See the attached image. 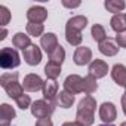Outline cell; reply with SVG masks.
Instances as JSON below:
<instances>
[{"instance_id":"obj_1","label":"cell","mask_w":126,"mask_h":126,"mask_svg":"<svg viewBox=\"0 0 126 126\" xmlns=\"http://www.w3.org/2000/svg\"><path fill=\"white\" fill-rule=\"evenodd\" d=\"M95 108H96V99L91 95H86L79 102L76 122L82 123L83 126H92L95 122Z\"/></svg>"},{"instance_id":"obj_2","label":"cell","mask_w":126,"mask_h":126,"mask_svg":"<svg viewBox=\"0 0 126 126\" xmlns=\"http://www.w3.org/2000/svg\"><path fill=\"white\" fill-rule=\"evenodd\" d=\"M0 85L6 91L8 96L16 99L24 95V88L18 82V73H3L0 76Z\"/></svg>"},{"instance_id":"obj_3","label":"cell","mask_w":126,"mask_h":126,"mask_svg":"<svg viewBox=\"0 0 126 126\" xmlns=\"http://www.w3.org/2000/svg\"><path fill=\"white\" fill-rule=\"evenodd\" d=\"M21 59H19V53L16 52V49L14 47H2L0 50V67L3 70H12L19 67Z\"/></svg>"},{"instance_id":"obj_4","label":"cell","mask_w":126,"mask_h":126,"mask_svg":"<svg viewBox=\"0 0 126 126\" xmlns=\"http://www.w3.org/2000/svg\"><path fill=\"white\" fill-rule=\"evenodd\" d=\"M30 110H31V114L36 119H47L53 114L55 104L50 102V101H46V99H37L31 104Z\"/></svg>"},{"instance_id":"obj_5","label":"cell","mask_w":126,"mask_h":126,"mask_svg":"<svg viewBox=\"0 0 126 126\" xmlns=\"http://www.w3.org/2000/svg\"><path fill=\"white\" fill-rule=\"evenodd\" d=\"M99 119L104 125H111L117 119V108L113 102H102L99 107Z\"/></svg>"},{"instance_id":"obj_6","label":"cell","mask_w":126,"mask_h":126,"mask_svg":"<svg viewBox=\"0 0 126 126\" xmlns=\"http://www.w3.org/2000/svg\"><path fill=\"white\" fill-rule=\"evenodd\" d=\"M64 91L76 95V94H80L83 92V79L77 74H70L65 77L64 80Z\"/></svg>"},{"instance_id":"obj_7","label":"cell","mask_w":126,"mask_h":126,"mask_svg":"<svg viewBox=\"0 0 126 126\" xmlns=\"http://www.w3.org/2000/svg\"><path fill=\"white\" fill-rule=\"evenodd\" d=\"M73 61L76 65H88L94 61L92 59V50L88 47V46H79L76 50H74V55H73Z\"/></svg>"},{"instance_id":"obj_8","label":"cell","mask_w":126,"mask_h":126,"mask_svg":"<svg viewBox=\"0 0 126 126\" xmlns=\"http://www.w3.org/2000/svg\"><path fill=\"white\" fill-rule=\"evenodd\" d=\"M22 56L28 65H39L42 61V50L39 46L30 45L25 50H22Z\"/></svg>"},{"instance_id":"obj_9","label":"cell","mask_w":126,"mask_h":126,"mask_svg":"<svg viewBox=\"0 0 126 126\" xmlns=\"http://www.w3.org/2000/svg\"><path fill=\"white\" fill-rule=\"evenodd\" d=\"M43 85H45V82L42 80V77L39 74H33V73L27 74L22 82V88L27 92H37V91L43 89Z\"/></svg>"},{"instance_id":"obj_10","label":"cell","mask_w":126,"mask_h":126,"mask_svg":"<svg viewBox=\"0 0 126 126\" xmlns=\"http://www.w3.org/2000/svg\"><path fill=\"white\" fill-rule=\"evenodd\" d=\"M108 73V64L102 59H94L89 64V74L94 76L95 79H102Z\"/></svg>"},{"instance_id":"obj_11","label":"cell","mask_w":126,"mask_h":126,"mask_svg":"<svg viewBox=\"0 0 126 126\" xmlns=\"http://www.w3.org/2000/svg\"><path fill=\"white\" fill-rule=\"evenodd\" d=\"M47 18V11L43 6H31L27 11V19L28 22L34 24H43Z\"/></svg>"},{"instance_id":"obj_12","label":"cell","mask_w":126,"mask_h":126,"mask_svg":"<svg viewBox=\"0 0 126 126\" xmlns=\"http://www.w3.org/2000/svg\"><path fill=\"white\" fill-rule=\"evenodd\" d=\"M40 46L43 47V50L50 55L59 45H58V37L55 33H46L40 37Z\"/></svg>"},{"instance_id":"obj_13","label":"cell","mask_w":126,"mask_h":126,"mask_svg":"<svg viewBox=\"0 0 126 126\" xmlns=\"http://www.w3.org/2000/svg\"><path fill=\"white\" fill-rule=\"evenodd\" d=\"M43 96L46 101H50L55 104V98L58 95V83L56 80H52V79H46L45 80V85H43Z\"/></svg>"},{"instance_id":"obj_14","label":"cell","mask_w":126,"mask_h":126,"mask_svg":"<svg viewBox=\"0 0 126 126\" xmlns=\"http://www.w3.org/2000/svg\"><path fill=\"white\" fill-rule=\"evenodd\" d=\"M16 113L14 110L12 105L9 104H2V107H0V126H9L11 122L15 119Z\"/></svg>"},{"instance_id":"obj_15","label":"cell","mask_w":126,"mask_h":126,"mask_svg":"<svg viewBox=\"0 0 126 126\" xmlns=\"http://www.w3.org/2000/svg\"><path fill=\"white\" fill-rule=\"evenodd\" d=\"M98 49H99V52H101L102 55H105V56H114V55H117V52H119V46L116 45V40H113V39H110V37H107L104 42L98 43Z\"/></svg>"},{"instance_id":"obj_16","label":"cell","mask_w":126,"mask_h":126,"mask_svg":"<svg viewBox=\"0 0 126 126\" xmlns=\"http://www.w3.org/2000/svg\"><path fill=\"white\" fill-rule=\"evenodd\" d=\"M111 79L116 85L126 88V67L123 64H116L111 68Z\"/></svg>"},{"instance_id":"obj_17","label":"cell","mask_w":126,"mask_h":126,"mask_svg":"<svg viewBox=\"0 0 126 126\" xmlns=\"http://www.w3.org/2000/svg\"><path fill=\"white\" fill-rule=\"evenodd\" d=\"M74 95L67 92V91H61L58 92L56 98H55V105L61 107V108H70L73 104H74Z\"/></svg>"},{"instance_id":"obj_18","label":"cell","mask_w":126,"mask_h":126,"mask_svg":"<svg viewBox=\"0 0 126 126\" xmlns=\"http://www.w3.org/2000/svg\"><path fill=\"white\" fill-rule=\"evenodd\" d=\"M88 25V18L83 16V15H76L73 18H70L67 21V25H65V30H76V31H80L85 30Z\"/></svg>"},{"instance_id":"obj_19","label":"cell","mask_w":126,"mask_h":126,"mask_svg":"<svg viewBox=\"0 0 126 126\" xmlns=\"http://www.w3.org/2000/svg\"><path fill=\"white\" fill-rule=\"evenodd\" d=\"M12 45H14V47H16V49L25 50V49H27L30 45H33V43H31V40H30V36H28V34L16 33V34L12 37Z\"/></svg>"},{"instance_id":"obj_20","label":"cell","mask_w":126,"mask_h":126,"mask_svg":"<svg viewBox=\"0 0 126 126\" xmlns=\"http://www.w3.org/2000/svg\"><path fill=\"white\" fill-rule=\"evenodd\" d=\"M110 24H111V28H113L117 34L126 31V19H125V14H116V15H113Z\"/></svg>"},{"instance_id":"obj_21","label":"cell","mask_w":126,"mask_h":126,"mask_svg":"<svg viewBox=\"0 0 126 126\" xmlns=\"http://www.w3.org/2000/svg\"><path fill=\"white\" fill-rule=\"evenodd\" d=\"M104 8L107 9V12H111V14L116 15V14H120L126 8V3L123 0H105Z\"/></svg>"},{"instance_id":"obj_22","label":"cell","mask_w":126,"mask_h":126,"mask_svg":"<svg viewBox=\"0 0 126 126\" xmlns=\"http://www.w3.org/2000/svg\"><path fill=\"white\" fill-rule=\"evenodd\" d=\"M98 89V83H96V79L91 74H88L86 77H83V92L86 95H91L94 92H96Z\"/></svg>"},{"instance_id":"obj_23","label":"cell","mask_w":126,"mask_h":126,"mask_svg":"<svg viewBox=\"0 0 126 126\" xmlns=\"http://www.w3.org/2000/svg\"><path fill=\"white\" fill-rule=\"evenodd\" d=\"M91 36L95 42L101 43L107 39V33H105V28L101 25V24H94L92 28H91Z\"/></svg>"},{"instance_id":"obj_24","label":"cell","mask_w":126,"mask_h":126,"mask_svg":"<svg viewBox=\"0 0 126 126\" xmlns=\"http://www.w3.org/2000/svg\"><path fill=\"white\" fill-rule=\"evenodd\" d=\"M64 59H65V50H64V47H62L61 45L49 55V62H53V64H56V65H61L62 62H64Z\"/></svg>"},{"instance_id":"obj_25","label":"cell","mask_w":126,"mask_h":126,"mask_svg":"<svg viewBox=\"0 0 126 126\" xmlns=\"http://www.w3.org/2000/svg\"><path fill=\"white\" fill-rule=\"evenodd\" d=\"M27 34L30 37H42L43 31H45V25L43 24H34V22H28L25 25Z\"/></svg>"},{"instance_id":"obj_26","label":"cell","mask_w":126,"mask_h":126,"mask_svg":"<svg viewBox=\"0 0 126 126\" xmlns=\"http://www.w3.org/2000/svg\"><path fill=\"white\" fill-rule=\"evenodd\" d=\"M45 74L47 79H52V80H56L61 74V65H56L53 62H47L45 65Z\"/></svg>"},{"instance_id":"obj_27","label":"cell","mask_w":126,"mask_h":126,"mask_svg":"<svg viewBox=\"0 0 126 126\" xmlns=\"http://www.w3.org/2000/svg\"><path fill=\"white\" fill-rule=\"evenodd\" d=\"M65 40L71 46H80L82 43V33L76 30H65Z\"/></svg>"},{"instance_id":"obj_28","label":"cell","mask_w":126,"mask_h":126,"mask_svg":"<svg viewBox=\"0 0 126 126\" xmlns=\"http://www.w3.org/2000/svg\"><path fill=\"white\" fill-rule=\"evenodd\" d=\"M15 102H16V107H19L21 110H27V108H30L31 104H33V102H31V98H30L28 95H25V94L21 95L19 98H16Z\"/></svg>"},{"instance_id":"obj_29","label":"cell","mask_w":126,"mask_h":126,"mask_svg":"<svg viewBox=\"0 0 126 126\" xmlns=\"http://www.w3.org/2000/svg\"><path fill=\"white\" fill-rule=\"evenodd\" d=\"M11 21V12L6 6H0V25L6 27Z\"/></svg>"},{"instance_id":"obj_30","label":"cell","mask_w":126,"mask_h":126,"mask_svg":"<svg viewBox=\"0 0 126 126\" xmlns=\"http://www.w3.org/2000/svg\"><path fill=\"white\" fill-rule=\"evenodd\" d=\"M116 43H117V46L119 47H126V31H123V33H119L117 36H116Z\"/></svg>"},{"instance_id":"obj_31","label":"cell","mask_w":126,"mask_h":126,"mask_svg":"<svg viewBox=\"0 0 126 126\" xmlns=\"http://www.w3.org/2000/svg\"><path fill=\"white\" fill-rule=\"evenodd\" d=\"M36 126H53V123H52V120L49 117L47 119H37Z\"/></svg>"},{"instance_id":"obj_32","label":"cell","mask_w":126,"mask_h":126,"mask_svg":"<svg viewBox=\"0 0 126 126\" xmlns=\"http://www.w3.org/2000/svg\"><path fill=\"white\" fill-rule=\"evenodd\" d=\"M62 6H65V8H70V9H74V8H79L80 6V2H65V0H64V2H62Z\"/></svg>"},{"instance_id":"obj_33","label":"cell","mask_w":126,"mask_h":126,"mask_svg":"<svg viewBox=\"0 0 126 126\" xmlns=\"http://www.w3.org/2000/svg\"><path fill=\"white\" fill-rule=\"evenodd\" d=\"M120 102H122V110H123V113H125V116H126V95L122 96Z\"/></svg>"},{"instance_id":"obj_34","label":"cell","mask_w":126,"mask_h":126,"mask_svg":"<svg viewBox=\"0 0 126 126\" xmlns=\"http://www.w3.org/2000/svg\"><path fill=\"white\" fill-rule=\"evenodd\" d=\"M62 126H83V125L79 122H65V123H62Z\"/></svg>"},{"instance_id":"obj_35","label":"cell","mask_w":126,"mask_h":126,"mask_svg":"<svg viewBox=\"0 0 126 126\" xmlns=\"http://www.w3.org/2000/svg\"><path fill=\"white\" fill-rule=\"evenodd\" d=\"M6 36H8V30H6L5 27H2V33H0V40H5V39H6Z\"/></svg>"},{"instance_id":"obj_36","label":"cell","mask_w":126,"mask_h":126,"mask_svg":"<svg viewBox=\"0 0 126 126\" xmlns=\"http://www.w3.org/2000/svg\"><path fill=\"white\" fill-rule=\"evenodd\" d=\"M120 126H126V122H123V123H120Z\"/></svg>"},{"instance_id":"obj_37","label":"cell","mask_w":126,"mask_h":126,"mask_svg":"<svg viewBox=\"0 0 126 126\" xmlns=\"http://www.w3.org/2000/svg\"><path fill=\"white\" fill-rule=\"evenodd\" d=\"M98 126H113V125H98Z\"/></svg>"},{"instance_id":"obj_38","label":"cell","mask_w":126,"mask_h":126,"mask_svg":"<svg viewBox=\"0 0 126 126\" xmlns=\"http://www.w3.org/2000/svg\"><path fill=\"white\" fill-rule=\"evenodd\" d=\"M125 95H126V88H125Z\"/></svg>"},{"instance_id":"obj_39","label":"cell","mask_w":126,"mask_h":126,"mask_svg":"<svg viewBox=\"0 0 126 126\" xmlns=\"http://www.w3.org/2000/svg\"><path fill=\"white\" fill-rule=\"evenodd\" d=\"M125 19H126V14H125Z\"/></svg>"}]
</instances>
